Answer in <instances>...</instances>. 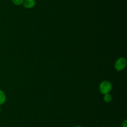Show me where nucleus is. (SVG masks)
I'll return each instance as SVG.
<instances>
[{
    "instance_id": "nucleus-3",
    "label": "nucleus",
    "mask_w": 127,
    "mask_h": 127,
    "mask_svg": "<svg viewBox=\"0 0 127 127\" xmlns=\"http://www.w3.org/2000/svg\"><path fill=\"white\" fill-rule=\"evenodd\" d=\"M35 0H24L22 5L26 9H32L35 6Z\"/></svg>"
},
{
    "instance_id": "nucleus-8",
    "label": "nucleus",
    "mask_w": 127,
    "mask_h": 127,
    "mask_svg": "<svg viewBox=\"0 0 127 127\" xmlns=\"http://www.w3.org/2000/svg\"><path fill=\"white\" fill-rule=\"evenodd\" d=\"M81 127V126H80V125H77V126H75V127Z\"/></svg>"
},
{
    "instance_id": "nucleus-4",
    "label": "nucleus",
    "mask_w": 127,
    "mask_h": 127,
    "mask_svg": "<svg viewBox=\"0 0 127 127\" xmlns=\"http://www.w3.org/2000/svg\"><path fill=\"white\" fill-rule=\"evenodd\" d=\"M6 101V95L2 90L0 89V106L3 105Z\"/></svg>"
},
{
    "instance_id": "nucleus-5",
    "label": "nucleus",
    "mask_w": 127,
    "mask_h": 127,
    "mask_svg": "<svg viewBox=\"0 0 127 127\" xmlns=\"http://www.w3.org/2000/svg\"><path fill=\"white\" fill-rule=\"evenodd\" d=\"M104 95V97H103V99H104V101L105 102V103H110V102H112V96L109 93H106V94L103 95Z\"/></svg>"
},
{
    "instance_id": "nucleus-9",
    "label": "nucleus",
    "mask_w": 127,
    "mask_h": 127,
    "mask_svg": "<svg viewBox=\"0 0 127 127\" xmlns=\"http://www.w3.org/2000/svg\"><path fill=\"white\" fill-rule=\"evenodd\" d=\"M1 106H0V113H1Z\"/></svg>"
},
{
    "instance_id": "nucleus-6",
    "label": "nucleus",
    "mask_w": 127,
    "mask_h": 127,
    "mask_svg": "<svg viewBox=\"0 0 127 127\" xmlns=\"http://www.w3.org/2000/svg\"><path fill=\"white\" fill-rule=\"evenodd\" d=\"M12 4H14L16 6H21L22 5L24 0H11Z\"/></svg>"
},
{
    "instance_id": "nucleus-10",
    "label": "nucleus",
    "mask_w": 127,
    "mask_h": 127,
    "mask_svg": "<svg viewBox=\"0 0 127 127\" xmlns=\"http://www.w3.org/2000/svg\"></svg>"
},
{
    "instance_id": "nucleus-2",
    "label": "nucleus",
    "mask_w": 127,
    "mask_h": 127,
    "mask_svg": "<svg viewBox=\"0 0 127 127\" xmlns=\"http://www.w3.org/2000/svg\"><path fill=\"white\" fill-rule=\"evenodd\" d=\"M127 59L124 57H120L116 60L114 64V68L118 72L122 71L126 68Z\"/></svg>"
},
{
    "instance_id": "nucleus-7",
    "label": "nucleus",
    "mask_w": 127,
    "mask_h": 127,
    "mask_svg": "<svg viewBox=\"0 0 127 127\" xmlns=\"http://www.w3.org/2000/svg\"><path fill=\"white\" fill-rule=\"evenodd\" d=\"M122 127H127V120H125L124 122L122 123Z\"/></svg>"
},
{
    "instance_id": "nucleus-1",
    "label": "nucleus",
    "mask_w": 127,
    "mask_h": 127,
    "mask_svg": "<svg viewBox=\"0 0 127 127\" xmlns=\"http://www.w3.org/2000/svg\"><path fill=\"white\" fill-rule=\"evenodd\" d=\"M99 90L100 93L102 95L109 93L112 90V84L109 80H103L99 84Z\"/></svg>"
}]
</instances>
